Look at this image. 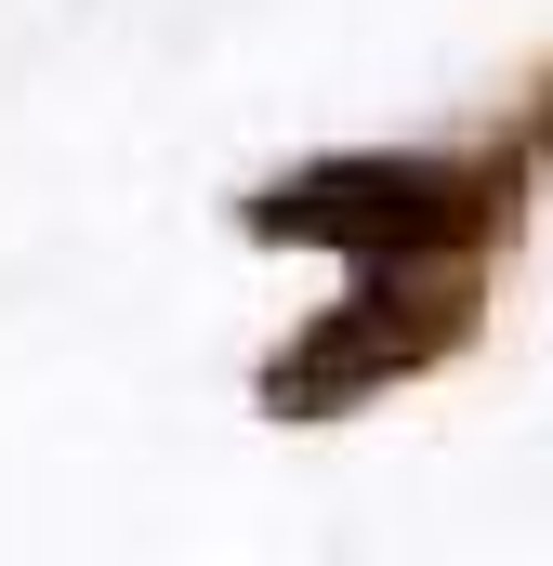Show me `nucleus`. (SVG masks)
<instances>
[{
  "label": "nucleus",
  "instance_id": "f257e3e1",
  "mask_svg": "<svg viewBox=\"0 0 553 566\" xmlns=\"http://www.w3.org/2000/svg\"><path fill=\"white\" fill-rule=\"evenodd\" d=\"M488 171H448V158H316L251 198V238H316L343 264H435V251H474L488 238Z\"/></svg>",
  "mask_w": 553,
  "mask_h": 566
},
{
  "label": "nucleus",
  "instance_id": "f03ea898",
  "mask_svg": "<svg viewBox=\"0 0 553 566\" xmlns=\"http://www.w3.org/2000/svg\"><path fill=\"white\" fill-rule=\"evenodd\" d=\"M474 329V290L461 277H421V264H369V290L343 303V316H316L290 356L264 369V409L276 422H330V409H369V396H396L421 382L448 343Z\"/></svg>",
  "mask_w": 553,
  "mask_h": 566
}]
</instances>
